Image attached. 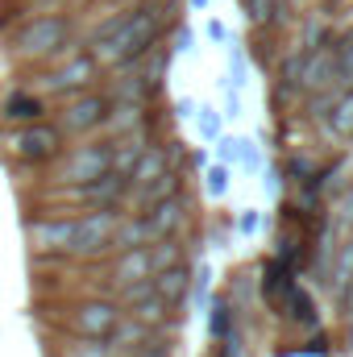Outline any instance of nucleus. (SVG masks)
I'll return each instance as SVG.
<instances>
[{
	"instance_id": "1",
	"label": "nucleus",
	"mask_w": 353,
	"mask_h": 357,
	"mask_svg": "<svg viewBox=\"0 0 353 357\" xmlns=\"http://www.w3.org/2000/svg\"><path fill=\"white\" fill-rule=\"evenodd\" d=\"M171 8L163 0H133L117 13H108L104 21H96L84 38V50L104 67V71H129L137 67L154 46H163V29Z\"/></svg>"
},
{
	"instance_id": "2",
	"label": "nucleus",
	"mask_w": 353,
	"mask_h": 357,
	"mask_svg": "<svg viewBox=\"0 0 353 357\" xmlns=\"http://www.w3.org/2000/svg\"><path fill=\"white\" fill-rule=\"evenodd\" d=\"M75 33H80V21L71 8H42V13H25L21 21H13L0 33V46L17 71H38L54 63L59 54L75 50L80 46Z\"/></svg>"
},
{
	"instance_id": "3",
	"label": "nucleus",
	"mask_w": 353,
	"mask_h": 357,
	"mask_svg": "<svg viewBox=\"0 0 353 357\" xmlns=\"http://www.w3.org/2000/svg\"><path fill=\"white\" fill-rule=\"evenodd\" d=\"M100 75H104V67L91 59L84 46H75V50L59 54L54 63L29 71V84H25V88H33L46 104H63V100H71V96L91 91L100 84Z\"/></svg>"
},
{
	"instance_id": "4",
	"label": "nucleus",
	"mask_w": 353,
	"mask_h": 357,
	"mask_svg": "<svg viewBox=\"0 0 353 357\" xmlns=\"http://www.w3.org/2000/svg\"><path fill=\"white\" fill-rule=\"evenodd\" d=\"M112 171V137H80L71 146H63V154L50 162V183L54 187H88L96 178Z\"/></svg>"
},
{
	"instance_id": "5",
	"label": "nucleus",
	"mask_w": 353,
	"mask_h": 357,
	"mask_svg": "<svg viewBox=\"0 0 353 357\" xmlns=\"http://www.w3.org/2000/svg\"><path fill=\"white\" fill-rule=\"evenodd\" d=\"M108 116H112V91L91 88L84 96H71L54 108V125L67 142H80V137H96L100 129H108Z\"/></svg>"
},
{
	"instance_id": "6",
	"label": "nucleus",
	"mask_w": 353,
	"mask_h": 357,
	"mask_svg": "<svg viewBox=\"0 0 353 357\" xmlns=\"http://www.w3.org/2000/svg\"><path fill=\"white\" fill-rule=\"evenodd\" d=\"M25 241H29L33 262H63V258H71V245H75V212L50 208L42 216H29L25 220Z\"/></svg>"
},
{
	"instance_id": "7",
	"label": "nucleus",
	"mask_w": 353,
	"mask_h": 357,
	"mask_svg": "<svg viewBox=\"0 0 353 357\" xmlns=\"http://www.w3.org/2000/svg\"><path fill=\"white\" fill-rule=\"evenodd\" d=\"M121 320H125V312H121V303H117L112 295H84V299L67 303V312H63V333L88 337V341H108Z\"/></svg>"
},
{
	"instance_id": "8",
	"label": "nucleus",
	"mask_w": 353,
	"mask_h": 357,
	"mask_svg": "<svg viewBox=\"0 0 353 357\" xmlns=\"http://www.w3.org/2000/svg\"><path fill=\"white\" fill-rule=\"evenodd\" d=\"M67 137L59 133L54 121H33V125H17L4 133V150L21 162V167H50L63 154Z\"/></svg>"
},
{
	"instance_id": "9",
	"label": "nucleus",
	"mask_w": 353,
	"mask_h": 357,
	"mask_svg": "<svg viewBox=\"0 0 353 357\" xmlns=\"http://www.w3.org/2000/svg\"><path fill=\"white\" fill-rule=\"evenodd\" d=\"M117 216L121 212H75V245H71L75 262H96V258L112 254Z\"/></svg>"
},
{
	"instance_id": "10",
	"label": "nucleus",
	"mask_w": 353,
	"mask_h": 357,
	"mask_svg": "<svg viewBox=\"0 0 353 357\" xmlns=\"http://www.w3.org/2000/svg\"><path fill=\"white\" fill-rule=\"evenodd\" d=\"M150 278H154L150 245H146V250H125V254H112V262H108V291H112V299H117L121 291L137 287V282H150Z\"/></svg>"
},
{
	"instance_id": "11",
	"label": "nucleus",
	"mask_w": 353,
	"mask_h": 357,
	"mask_svg": "<svg viewBox=\"0 0 353 357\" xmlns=\"http://www.w3.org/2000/svg\"><path fill=\"white\" fill-rule=\"evenodd\" d=\"M50 104L38 96L33 88H13L4 91V100H0V125H8V129H17V125H33V121H50Z\"/></svg>"
},
{
	"instance_id": "12",
	"label": "nucleus",
	"mask_w": 353,
	"mask_h": 357,
	"mask_svg": "<svg viewBox=\"0 0 353 357\" xmlns=\"http://www.w3.org/2000/svg\"><path fill=\"white\" fill-rule=\"evenodd\" d=\"M142 220H146V229H150V245L163 241V237H179V229H183V220H187V204H183V195L175 191V195H167V199L142 208Z\"/></svg>"
},
{
	"instance_id": "13",
	"label": "nucleus",
	"mask_w": 353,
	"mask_h": 357,
	"mask_svg": "<svg viewBox=\"0 0 353 357\" xmlns=\"http://www.w3.org/2000/svg\"><path fill=\"white\" fill-rule=\"evenodd\" d=\"M150 282H154V295H158L171 312H179V307L187 303V295H191V266H187V262H175V266L158 270Z\"/></svg>"
},
{
	"instance_id": "14",
	"label": "nucleus",
	"mask_w": 353,
	"mask_h": 357,
	"mask_svg": "<svg viewBox=\"0 0 353 357\" xmlns=\"http://www.w3.org/2000/svg\"><path fill=\"white\" fill-rule=\"evenodd\" d=\"M163 171H171L167 146H146V150H142V158H137V162H133V171H129V199H133L142 187H150Z\"/></svg>"
},
{
	"instance_id": "15",
	"label": "nucleus",
	"mask_w": 353,
	"mask_h": 357,
	"mask_svg": "<svg viewBox=\"0 0 353 357\" xmlns=\"http://www.w3.org/2000/svg\"><path fill=\"white\" fill-rule=\"evenodd\" d=\"M146 245H150V229H146L142 212H121L117 216V229H112V254L146 250Z\"/></svg>"
},
{
	"instance_id": "16",
	"label": "nucleus",
	"mask_w": 353,
	"mask_h": 357,
	"mask_svg": "<svg viewBox=\"0 0 353 357\" xmlns=\"http://www.w3.org/2000/svg\"><path fill=\"white\" fill-rule=\"evenodd\" d=\"M329 287H333V299H337V303H345V295H350V287H353V241L341 250V254H337Z\"/></svg>"
},
{
	"instance_id": "17",
	"label": "nucleus",
	"mask_w": 353,
	"mask_h": 357,
	"mask_svg": "<svg viewBox=\"0 0 353 357\" xmlns=\"http://www.w3.org/2000/svg\"><path fill=\"white\" fill-rule=\"evenodd\" d=\"M54 357H117V354H112L108 341H88V337H71V333H67Z\"/></svg>"
},
{
	"instance_id": "18",
	"label": "nucleus",
	"mask_w": 353,
	"mask_h": 357,
	"mask_svg": "<svg viewBox=\"0 0 353 357\" xmlns=\"http://www.w3.org/2000/svg\"><path fill=\"white\" fill-rule=\"evenodd\" d=\"M329 133L337 137H353V88L333 104V116H329Z\"/></svg>"
},
{
	"instance_id": "19",
	"label": "nucleus",
	"mask_w": 353,
	"mask_h": 357,
	"mask_svg": "<svg viewBox=\"0 0 353 357\" xmlns=\"http://www.w3.org/2000/svg\"><path fill=\"white\" fill-rule=\"evenodd\" d=\"M150 262H154V274L167 266H175L183 262V245H179V237H163V241H154L150 245Z\"/></svg>"
},
{
	"instance_id": "20",
	"label": "nucleus",
	"mask_w": 353,
	"mask_h": 357,
	"mask_svg": "<svg viewBox=\"0 0 353 357\" xmlns=\"http://www.w3.org/2000/svg\"><path fill=\"white\" fill-rule=\"evenodd\" d=\"M195 121H200V133H204L208 142H212V137H220V116H216V108H200V116H195Z\"/></svg>"
},
{
	"instance_id": "21",
	"label": "nucleus",
	"mask_w": 353,
	"mask_h": 357,
	"mask_svg": "<svg viewBox=\"0 0 353 357\" xmlns=\"http://www.w3.org/2000/svg\"><path fill=\"white\" fill-rule=\"evenodd\" d=\"M246 13H250L254 25H262V21L274 17V0H246Z\"/></svg>"
},
{
	"instance_id": "22",
	"label": "nucleus",
	"mask_w": 353,
	"mask_h": 357,
	"mask_svg": "<svg viewBox=\"0 0 353 357\" xmlns=\"http://www.w3.org/2000/svg\"><path fill=\"white\" fill-rule=\"evenodd\" d=\"M225 187H229V171L225 167H212L208 171V195H225Z\"/></svg>"
},
{
	"instance_id": "23",
	"label": "nucleus",
	"mask_w": 353,
	"mask_h": 357,
	"mask_svg": "<svg viewBox=\"0 0 353 357\" xmlns=\"http://www.w3.org/2000/svg\"><path fill=\"white\" fill-rule=\"evenodd\" d=\"M212 337H229V307L225 303L212 307Z\"/></svg>"
},
{
	"instance_id": "24",
	"label": "nucleus",
	"mask_w": 353,
	"mask_h": 357,
	"mask_svg": "<svg viewBox=\"0 0 353 357\" xmlns=\"http://www.w3.org/2000/svg\"><path fill=\"white\" fill-rule=\"evenodd\" d=\"M21 13H42V8H63V0H13Z\"/></svg>"
},
{
	"instance_id": "25",
	"label": "nucleus",
	"mask_w": 353,
	"mask_h": 357,
	"mask_svg": "<svg viewBox=\"0 0 353 357\" xmlns=\"http://www.w3.org/2000/svg\"><path fill=\"white\" fill-rule=\"evenodd\" d=\"M337 220H341V225H350V220H353V191L341 199V216H337Z\"/></svg>"
},
{
	"instance_id": "26",
	"label": "nucleus",
	"mask_w": 353,
	"mask_h": 357,
	"mask_svg": "<svg viewBox=\"0 0 353 357\" xmlns=\"http://www.w3.org/2000/svg\"><path fill=\"white\" fill-rule=\"evenodd\" d=\"M175 50H191V33H187V29L175 33Z\"/></svg>"
},
{
	"instance_id": "27",
	"label": "nucleus",
	"mask_w": 353,
	"mask_h": 357,
	"mask_svg": "<svg viewBox=\"0 0 353 357\" xmlns=\"http://www.w3.org/2000/svg\"><path fill=\"white\" fill-rule=\"evenodd\" d=\"M208 38H216V42H225V25H220V21H208Z\"/></svg>"
},
{
	"instance_id": "28",
	"label": "nucleus",
	"mask_w": 353,
	"mask_h": 357,
	"mask_svg": "<svg viewBox=\"0 0 353 357\" xmlns=\"http://www.w3.org/2000/svg\"><path fill=\"white\" fill-rule=\"evenodd\" d=\"M254 229H258V216H254V212H246V216H241V233H254Z\"/></svg>"
},
{
	"instance_id": "29",
	"label": "nucleus",
	"mask_w": 353,
	"mask_h": 357,
	"mask_svg": "<svg viewBox=\"0 0 353 357\" xmlns=\"http://www.w3.org/2000/svg\"><path fill=\"white\" fill-rule=\"evenodd\" d=\"M191 8H208V0H191Z\"/></svg>"
}]
</instances>
